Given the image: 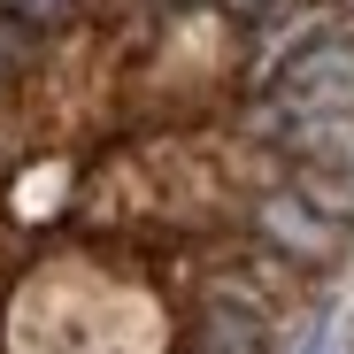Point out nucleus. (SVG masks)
I'll return each instance as SVG.
<instances>
[{"label":"nucleus","mask_w":354,"mask_h":354,"mask_svg":"<svg viewBox=\"0 0 354 354\" xmlns=\"http://www.w3.org/2000/svg\"><path fill=\"white\" fill-rule=\"evenodd\" d=\"M254 223H262V239H270V247H285L292 262H331V254H339V239H346V223H339V216H324L301 185H292V193H270Z\"/></svg>","instance_id":"nucleus-1"},{"label":"nucleus","mask_w":354,"mask_h":354,"mask_svg":"<svg viewBox=\"0 0 354 354\" xmlns=\"http://www.w3.org/2000/svg\"><path fill=\"white\" fill-rule=\"evenodd\" d=\"M39 24H24V16H8V8H0V85H16L24 70H31V54H39Z\"/></svg>","instance_id":"nucleus-2"},{"label":"nucleus","mask_w":354,"mask_h":354,"mask_svg":"<svg viewBox=\"0 0 354 354\" xmlns=\"http://www.w3.org/2000/svg\"><path fill=\"white\" fill-rule=\"evenodd\" d=\"M292 354H354V339H346V324H339V316H324V324H308V339L292 346Z\"/></svg>","instance_id":"nucleus-3"},{"label":"nucleus","mask_w":354,"mask_h":354,"mask_svg":"<svg viewBox=\"0 0 354 354\" xmlns=\"http://www.w3.org/2000/svg\"><path fill=\"white\" fill-rule=\"evenodd\" d=\"M0 8H8V16H24V24H39V31H54L70 0H0Z\"/></svg>","instance_id":"nucleus-4"},{"label":"nucleus","mask_w":354,"mask_h":354,"mask_svg":"<svg viewBox=\"0 0 354 354\" xmlns=\"http://www.w3.org/2000/svg\"><path fill=\"white\" fill-rule=\"evenodd\" d=\"M231 8H239V16H262V8H270V0H231Z\"/></svg>","instance_id":"nucleus-5"},{"label":"nucleus","mask_w":354,"mask_h":354,"mask_svg":"<svg viewBox=\"0 0 354 354\" xmlns=\"http://www.w3.org/2000/svg\"><path fill=\"white\" fill-rule=\"evenodd\" d=\"M346 339H354V324H346Z\"/></svg>","instance_id":"nucleus-6"},{"label":"nucleus","mask_w":354,"mask_h":354,"mask_svg":"<svg viewBox=\"0 0 354 354\" xmlns=\"http://www.w3.org/2000/svg\"><path fill=\"white\" fill-rule=\"evenodd\" d=\"M177 8H185V0H177Z\"/></svg>","instance_id":"nucleus-7"}]
</instances>
